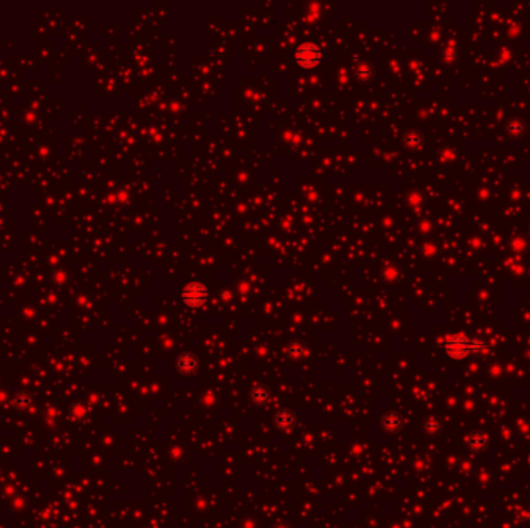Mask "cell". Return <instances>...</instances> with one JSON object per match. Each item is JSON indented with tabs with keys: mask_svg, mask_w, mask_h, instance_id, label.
Returning <instances> with one entry per match:
<instances>
[{
	"mask_svg": "<svg viewBox=\"0 0 530 528\" xmlns=\"http://www.w3.org/2000/svg\"><path fill=\"white\" fill-rule=\"evenodd\" d=\"M445 349L448 355L454 358H462L470 353L482 352L485 349L484 343L476 341V339H468L465 336H453L445 343Z\"/></svg>",
	"mask_w": 530,
	"mask_h": 528,
	"instance_id": "6da1fadb",
	"label": "cell"
},
{
	"mask_svg": "<svg viewBox=\"0 0 530 528\" xmlns=\"http://www.w3.org/2000/svg\"><path fill=\"white\" fill-rule=\"evenodd\" d=\"M295 59L302 67H315L321 61V51L313 44H304L296 50Z\"/></svg>",
	"mask_w": 530,
	"mask_h": 528,
	"instance_id": "7a4b0ae2",
	"label": "cell"
},
{
	"mask_svg": "<svg viewBox=\"0 0 530 528\" xmlns=\"http://www.w3.org/2000/svg\"><path fill=\"white\" fill-rule=\"evenodd\" d=\"M206 296H208V291L200 284H189L183 290V293H181V299L184 300L188 305H191V307L202 305L206 300Z\"/></svg>",
	"mask_w": 530,
	"mask_h": 528,
	"instance_id": "3957f363",
	"label": "cell"
},
{
	"mask_svg": "<svg viewBox=\"0 0 530 528\" xmlns=\"http://www.w3.org/2000/svg\"><path fill=\"white\" fill-rule=\"evenodd\" d=\"M175 367L180 373L183 375H191L197 370L199 367V359L194 353H189V352H184L183 355H180L177 358V363H175Z\"/></svg>",
	"mask_w": 530,
	"mask_h": 528,
	"instance_id": "277c9868",
	"label": "cell"
},
{
	"mask_svg": "<svg viewBox=\"0 0 530 528\" xmlns=\"http://www.w3.org/2000/svg\"><path fill=\"white\" fill-rule=\"evenodd\" d=\"M403 425V419L399 412H394V410H389L386 413H383L382 419H380V426L385 432H389V434H394L397 431H400Z\"/></svg>",
	"mask_w": 530,
	"mask_h": 528,
	"instance_id": "5b68a950",
	"label": "cell"
},
{
	"mask_svg": "<svg viewBox=\"0 0 530 528\" xmlns=\"http://www.w3.org/2000/svg\"><path fill=\"white\" fill-rule=\"evenodd\" d=\"M296 423V415L295 412L292 409H287V407H282L276 412L275 415V425L278 429L281 431H290Z\"/></svg>",
	"mask_w": 530,
	"mask_h": 528,
	"instance_id": "8992f818",
	"label": "cell"
},
{
	"mask_svg": "<svg viewBox=\"0 0 530 528\" xmlns=\"http://www.w3.org/2000/svg\"><path fill=\"white\" fill-rule=\"evenodd\" d=\"M250 398L253 403H256L259 406L267 404L272 398V391L269 386H265V384H256L250 392Z\"/></svg>",
	"mask_w": 530,
	"mask_h": 528,
	"instance_id": "52a82bcc",
	"label": "cell"
},
{
	"mask_svg": "<svg viewBox=\"0 0 530 528\" xmlns=\"http://www.w3.org/2000/svg\"><path fill=\"white\" fill-rule=\"evenodd\" d=\"M90 415V407L84 401H76L70 407V417L76 422H83Z\"/></svg>",
	"mask_w": 530,
	"mask_h": 528,
	"instance_id": "ba28073f",
	"label": "cell"
},
{
	"mask_svg": "<svg viewBox=\"0 0 530 528\" xmlns=\"http://www.w3.org/2000/svg\"><path fill=\"white\" fill-rule=\"evenodd\" d=\"M31 403H33V398H31V395H28L26 392H19V394H16L14 398H13L14 407H17V409H20V410L30 407Z\"/></svg>",
	"mask_w": 530,
	"mask_h": 528,
	"instance_id": "9c48e42d",
	"label": "cell"
},
{
	"mask_svg": "<svg viewBox=\"0 0 530 528\" xmlns=\"http://www.w3.org/2000/svg\"><path fill=\"white\" fill-rule=\"evenodd\" d=\"M485 443H487V440H485V437L482 435V434H471L470 437H468V446L471 448V449H474V451H479V449H482L484 446H485Z\"/></svg>",
	"mask_w": 530,
	"mask_h": 528,
	"instance_id": "30bf717a",
	"label": "cell"
},
{
	"mask_svg": "<svg viewBox=\"0 0 530 528\" xmlns=\"http://www.w3.org/2000/svg\"><path fill=\"white\" fill-rule=\"evenodd\" d=\"M425 431L430 434V435H434V434H437L439 431H440V420H437V419H428L427 420V423H425Z\"/></svg>",
	"mask_w": 530,
	"mask_h": 528,
	"instance_id": "8fae6325",
	"label": "cell"
},
{
	"mask_svg": "<svg viewBox=\"0 0 530 528\" xmlns=\"http://www.w3.org/2000/svg\"><path fill=\"white\" fill-rule=\"evenodd\" d=\"M302 352H304V347H302L301 344H298V343L292 344V346H290V349H288V353H290L292 356H299Z\"/></svg>",
	"mask_w": 530,
	"mask_h": 528,
	"instance_id": "7c38bea8",
	"label": "cell"
},
{
	"mask_svg": "<svg viewBox=\"0 0 530 528\" xmlns=\"http://www.w3.org/2000/svg\"><path fill=\"white\" fill-rule=\"evenodd\" d=\"M273 528H288V525H285V523H276Z\"/></svg>",
	"mask_w": 530,
	"mask_h": 528,
	"instance_id": "4fadbf2b",
	"label": "cell"
}]
</instances>
